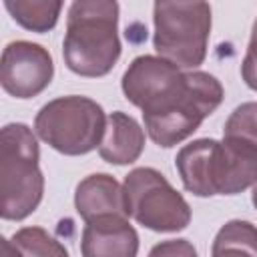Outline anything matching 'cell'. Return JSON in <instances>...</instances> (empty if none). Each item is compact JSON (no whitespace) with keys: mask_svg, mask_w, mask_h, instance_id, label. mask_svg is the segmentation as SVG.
I'll return each instance as SVG.
<instances>
[{"mask_svg":"<svg viewBox=\"0 0 257 257\" xmlns=\"http://www.w3.org/2000/svg\"><path fill=\"white\" fill-rule=\"evenodd\" d=\"M122 92L143 110L149 137L165 149L191 137L223 100V86L213 74L181 72L169 60L149 54L128 64Z\"/></svg>","mask_w":257,"mask_h":257,"instance_id":"obj_1","label":"cell"},{"mask_svg":"<svg viewBox=\"0 0 257 257\" xmlns=\"http://www.w3.org/2000/svg\"><path fill=\"white\" fill-rule=\"evenodd\" d=\"M175 165L197 197L237 195L257 183V149L231 139H197L177 153Z\"/></svg>","mask_w":257,"mask_h":257,"instance_id":"obj_2","label":"cell"},{"mask_svg":"<svg viewBox=\"0 0 257 257\" xmlns=\"http://www.w3.org/2000/svg\"><path fill=\"white\" fill-rule=\"evenodd\" d=\"M116 2H74L68 8L62 54L66 66L80 76H104L120 56Z\"/></svg>","mask_w":257,"mask_h":257,"instance_id":"obj_3","label":"cell"},{"mask_svg":"<svg viewBox=\"0 0 257 257\" xmlns=\"http://www.w3.org/2000/svg\"><path fill=\"white\" fill-rule=\"evenodd\" d=\"M34 133L10 122L0 133V215L8 221L26 219L42 201L44 177Z\"/></svg>","mask_w":257,"mask_h":257,"instance_id":"obj_4","label":"cell"},{"mask_svg":"<svg viewBox=\"0 0 257 257\" xmlns=\"http://www.w3.org/2000/svg\"><path fill=\"white\" fill-rule=\"evenodd\" d=\"M106 116L102 106L88 96H60L46 102L36 118V135L62 155H86L100 147Z\"/></svg>","mask_w":257,"mask_h":257,"instance_id":"obj_5","label":"cell"},{"mask_svg":"<svg viewBox=\"0 0 257 257\" xmlns=\"http://www.w3.org/2000/svg\"><path fill=\"white\" fill-rule=\"evenodd\" d=\"M155 50L179 68H197L207 56L211 6L207 2H157Z\"/></svg>","mask_w":257,"mask_h":257,"instance_id":"obj_6","label":"cell"},{"mask_svg":"<svg viewBox=\"0 0 257 257\" xmlns=\"http://www.w3.org/2000/svg\"><path fill=\"white\" fill-rule=\"evenodd\" d=\"M122 191L126 215L151 231H181L191 221V207L185 197L151 167L133 169Z\"/></svg>","mask_w":257,"mask_h":257,"instance_id":"obj_7","label":"cell"},{"mask_svg":"<svg viewBox=\"0 0 257 257\" xmlns=\"http://www.w3.org/2000/svg\"><path fill=\"white\" fill-rule=\"evenodd\" d=\"M52 74V56L44 46L28 40L6 44L0 60V82L8 94L32 98L50 84Z\"/></svg>","mask_w":257,"mask_h":257,"instance_id":"obj_8","label":"cell"},{"mask_svg":"<svg viewBox=\"0 0 257 257\" xmlns=\"http://www.w3.org/2000/svg\"><path fill=\"white\" fill-rule=\"evenodd\" d=\"M80 251L82 257H137L139 235L126 217H98L84 225Z\"/></svg>","mask_w":257,"mask_h":257,"instance_id":"obj_9","label":"cell"},{"mask_svg":"<svg viewBox=\"0 0 257 257\" xmlns=\"http://www.w3.org/2000/svg\"><path fill=\"white\" fill-rule=\"evenodd\" d=\"M74 207L86 223L110 215L128 217L124 207V191L118 181L106 173L88 175L78 183L74 193Z\"/></svg>","mask_w":257,"mask_h":257,"instance_id":"obj_10","label":"cell"},{"mask_svg":"<svg viewBox=\"0 0 257 257\" xmlns=\"http://www.w3.org/2000/svg\"><path fill=\"white\" fill-rule=\"evenodd\" d=\"M145 149V133L141 124L116 110L106 118V128L104 137L98 147V155L102 161L110 165H131L135 163Z\"/></svg>","mask_w":257,"mask_h":257,"instance_id":"obj_11","label":"cell"},{"mask_svg":"<svg viewBox=\"0 0 257 257\" xmlns=\"http://www.w3.org/2000/svg\"><path fill=\"white\" fill-rule=\"evenodd\" d=\"M211 257H257V227L241 219L225 223L213 239Z\"/></svg>","mask_w":257,"mask_h":257,"instance_id":"obj_12","label":"cell"},{"mask_svg":"<svg viewBox=\"0 0 257 257\" xmlns=\"http://www.w3.org/2000/svg\"><path fill=\"white\" fill-rule=\"evenodd\" d=\"M4 6L20 26L32 32H48L54 28L62 10V2L52 0H6Z\"/></svg>","mask_w":257,"mask_h":257,"instance_id":"obj_13","label":"cell"},{"mask_svg":"<svg viewBox=\"0 0 257 257\" xmlns=\"http://www.w3.org/2000/svg\"><path fill=\"white\" fill-rule=\"evenodd\" d=\"M12 243L24 257H68V251L42 227H22L12 235Z\"/></svg>","mask_w":257,"mask_h":257,"instance_id":"obj_14","label":"cell"},{"mask_svg":"<svg viewBox=\"0 0 257 257\" xmlns=\"http://www.w3.org/2000/svg\"><path fill=\"white\" fill-rule=\"evenodd\" d=\"M223 139L245 143L257 149V102H243L225 122Z\"/></svg>","mask_w":257,"mask_h":257,"instance_id":"obj_15","label":"cell"},{"mask_svg":"<svg viewBox=\"0 0 257 257\" xmlns=\"http://www.w3.org/2000/svg\"><path fill=\"white\" fill-rule=\"evenodd\" d=\"M147 257H197V251L187 239H169L157 243Z\"/></svg>","mask_w":257,"mask_h":257,"instance_id":"obj_16","label":"cell"},{"mask_svg":"<svg viewBox=\"0 0 257 257\" xmlns=\"http://www.w3.org/2000/svg\"><path fill=\"white\" fill-rule=\"evenodd\" d=\"M241 74H243L245 84H247L249 88L257 90V20H255L253 30H251L247 54H245L243 64H241Z\"/></svg>","mask_w":257,"mask_h":257,"instance_id":"obj_17","label":"cell"},{"mask_svg":"<svg viewBox=\"0 0 257 257\" xmlns=\"http://www.w3.org/2000/svg\"><path fill=\"white\" fill-rule=\"evenodd\" d=\"M0 247H2V257H24V255L20 253V249H18L10 239H6V237H2Z\"/></svg>","mask_w":257,"mask_h":257,"instance_id":"obj_18","label":"cell"},{"mask_svg":"<svg viewBox=\"0 0 257 257\" xmlns=\"http://www.w3.org/2000/svg\"><path fill=\"white\" fill-rule=\"evenodd\" d=\"M251 199H253V205H255V209H257V183L253 185V193H251Z\"/></svg>","mask_w":257,"mask_h":257,"instance_id":"obj_19","label":"cell"}]
</instances>
